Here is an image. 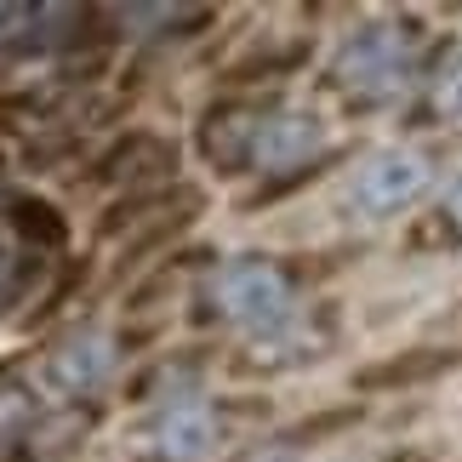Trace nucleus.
I'll return each mask as SVG.
<instances>
[{
  "mask_svg": "<svg viewBox=\"0 0 462 462\" xmlns=\"http://www.w3.org/2000/svg\"><path fill=\"white\" fill-rule=\"evenodd\" d=\"M429 183H434V166H429L422 149H377L354 171L348 206L360 211V217H388V211H405Z\"/></svg>",
  "mask_w": 462,
  "mask_h": 462,
  "instance_id": "2",
  "label": "nucleus"
},
{
  "mask_svg": "<svg viewBox=\"0 0 462 462\" xmlns=\"http://www.w3.org/2000/svg\"><path fill=\"white\" fill-rule=\"evenodd\" d=\"M257 171H291V166H309L314 154H326V126L303 109H286V115H269L257 120L252 143H245Z\"/></svg>",
  "mask_w": 462,
  "mask_h": 462,
  "instance_id": "4",
  "label": "nucleus"
},
{
  "mask_svg": "<svg viewBox=\"0 0 462 462\" xmlns=\"http://www.w3.org/2000/svg\"><path fill=\"white\" fill-rule=\"evenodd\" d=\"M154 457L160 462H206L211 451H217V411H211L206 400H171L166 411L154 417Z\"/></svg>",
  "mask_w": 462,
  "mask_h": 462,
  "instance_id": "5",
  "label": "nucleus"
},
{
  "mask_svg": "<svg viewBox=\"0 0 462 462\" xmlns=\"http://www.w3.org/2000/svg\"><path fill=\"white\" fill-rule=\"evenodd\" d=\"M446 217H451V228L462 235V177H457V189L446 194Z\"/></svg>",
  "mask_w": 462,
  "mask_h": 462,
  "instance_id": "8",
  "label": "nucleus"
},
{
  "mask_svg": "<svg viewBox=\"0 0 462 462\" xmlns=\"http://www.w3.org/2000/svg\"><path fill=\"white\" fill-rule=\"evenodd\" d=\"M23 17H29L23 6H0V34H6V29H17V23H23Z\"/></svg>",
  "mask_w": 462,
  "mask_h": 462,
  "instance_id": "9",
  "label": "nucleus"
},
{
  "mask_svg": "<svg viewBox=\"0 0 462 462\" xmlns=\"http://www.w3.org/2000/svg\"><path fill=\"white\" fill-rule=\"evenodd\" d=\"M217 303L228 319H240V326L252 331H274L280 319L291 314V286L286 274L274 269V263H235V269H223L217 280Z\"/></svg>",
  "mask_w": 462,
  "mask_h": 462,
  "instance_id": "3",
  "label": "nucleus"
},
{
  "mask_svg": "<svg viewBox=\"0 0 462 462\" xmlns=\"http://www.w3.org/2000/svg\"><path fill=\"white\" fill-rule=\"evenodd\" d=\"M411 58H417V41L405 29H388V23L360 29L337 58V86L354 97H394L411 80Z\"/></svg>",
  "mask_w": 462,
  "mask_h": 462,
  "instance_id": "1",
  "label": "nucleus"
},
{
  "mask_svg": "<svg viewBox=\"0 0 462 462\" xmlns=\"http://www.w3.org/2000/svg\"><path fill=\"white\" fill-rule=\"evenodd\" d=\"M434 115L439 120H462V51L439 69V80H434Z\"/></svg>",
  "mask_w": 462,
  "mask_h": 462,
  "instance_id": "7",
  "label": "nucleus"
},
{
  "mask_svg": "<svg viewBox=\"0 0 462 462\" xmlns=\"http://www.w3.org/2000/svg\"><path fill=\"white\" fill-rule=\"evenodd\" d=\"M109 365H115L109 337H75V343H63L46 360V383L63 388V394H86V388H97L109 377Z\"/></svg>",
  "mask_w": 462,
  "mask_h": 462,
  "instance_id": "6",
  "label": "nucleus"
}]
</instances>
